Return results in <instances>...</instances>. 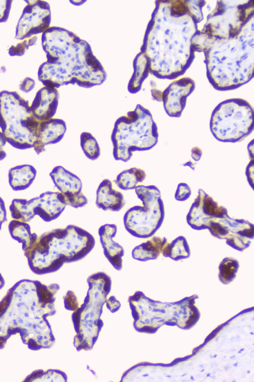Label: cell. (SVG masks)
Segmentation results:
<instances>
[{"label":"cell","instance_id":"cell-32","mask_svg":"<svg viewBox=\"0 0 254 382\" xmlns=\"http://www.w3.org/2000/svg\"><path fill=\"white\" fill-rule=\"evenodd\" d=\"M37 40V37L34 36L20 40L15 45H11L8 49V54L11 56H21L28 49L29 47L34 45Z\"/></svg>","mask_w":254,"mask_h":382},{"label":"cell","instance_id":"cell-26","mask_svg":"<svg viewBox=\"0 0 254 382\" xmlns=\"http://www.w3.org/2000/svg\"><path fill=\"white\" fill-rule=\"evenodd\" d=\"M133 72L128 85V91L132 94L138 92L142 84L149 73V65L146 56L139 52L135 57Z\"/></svg>","mask_w":254,"mask_h":382},{"label":"cell","instance_id":"cell-13","mask_svg":"<svg viewBox=\"0 0 254 382\" xmlns=\"http://www.w3.org/2000/svg\"><path fill=\"white\" fill-rule=\"evenodd\" d=\"M206 229L214 237L226 240L232 248L243 251L248 248L254 237V224L244 219L213 218L208 221Z\"/></svg>","mask_w":254,"mask_h":382},{"label":"cell","instance_id":"cell-27","mask_svg":"<svg viewBox=\"0 0 254 382\" xmlns=\"http://www.w3.org/2000/svg\"><path fill=\"white\" fill-rule=\"evenodd\" d=\"M162 254L165 258L177 261L189 258L190 256V250L186 238L183 236H179L166 243Z\"/></svg>","mask_w":254,"mask_h":382},{"label":"cell","instance_id":"cell-17","mask_svg":"<svg viewBox=\"0 0 254 382\" xmlns=\"http://www.w3.org/2000/svg\"><path fill=\"white\" fill-rule=\"evenodd\" d=\"M50 176L66 205L77 208L87 203L88 200L82 191V182L76 175L58 166L53 169Z\"/></svg>","mask_w":254,"mask_h":382},{"label":"cell","instance_id":"cell-29","mask_svg":"<svg viewBox=\"0 0 254 382\" xmlns=\"http://www.w3.org/2000/svg\"><path fill=\"white\" fill-rule=\"evenodd\" d=\"M66 374L60 370L50 369L34 371L25 378L26 382H67Z\"/></svg>","mask_w":254,"mask_h":382},{"label":"cell","instance_id":"cell-43","mask_svg":"<svg viewBox=\"0 0 254 382\" xmlns=\"http://www.w3.org/2000/svg\"><path fill=\"white\" fill-rule=\"evenodd\" d=\"M3 283H4V280L0 274V287H2V286H3V284H4Z\"/></svg>","mask_w":254,"mask_h":382},{"label":"cell","instance_id":"cell-28","mask_svg":"<svg viewBox=\"0 0 254 382\" xmlns=\"http://www.w3.org/2000/svg\"><path fill=\"white\" fill-rule=\"evenodd\" d=\"M146 177L144 170L133 167L121 172L114 182L119 188L127 191L135 189L139 183L144 181Z\"/></svg>","mask_w":254,"mask_h":382},{"label":"cell","instance_id":"cell-11","mask_svg":"<svg viewBox=\"0 0 254 382\" xmlns=\"http://www.w3.org/2000/svg\"><path fill=\"white\" fill-rule=\"evenodd\" d=\"M253 18L254 0L242 2L217 1L197 36L203 41L228 38L238 34Z\"/></svg>","mask_w":254,"mask_h":382},{"label":"cell","instance_id":"cell-18","mask_svg":"<svg viewBox=\"0 0 254 382\" xmlns=\"http://www.w3.org/2000/svg\"><path fill=\"white\" fill-rule=\"evenodd\" d=\"M128 301L135 329L140 332H151L155 326L154 303L140 291L129 296Z\"/></svg>","mask_w":254,"mask_h":382},{"label":"cell","instance_id":"cell-7","mask_svg":"<svg viewBox=\"0 0 254 382\" xmlns=\"http://www.w3.org/2000/svg\"><path fill=\"white\" fill-rule=\"evenodd\" d=\"M158 137V127L150 111L138 104L115 123L111 135L113 156L116 160L127 162L134 152L154 147Z\"/></svg>","mask_w":254,"mask_h":382},{"label":"cell","instance_id":"cell-16","mask_svg":"<svg viewBox=\"0 0 254 382\" xmlns=\"http://www.w3.org/2000/svg\"><path fill=\"white\" fill-rule=\"evenodd\" d=\"M228 215L226 207L218 202L203 190L199 189L198 194L187 215L189 226L196 230L206 229L207 224L213 218H224Z\"/></svg>","mask_w":254,"mask_h":382},{"label":"cell","instance_id":"cell-41","mask_svg":"<svg viewBox=\"0 0 254 382\" xmlns=\"http://www.w3.org/2000/svg\"><path fill=\"white\" fill-rule=\"evenodd\" d=\"M202 151L199 148L195 147L191 149V156L194 160L196 161H198L200 159Z\"/></svg>","mask_w":254,"mask_h":382},{"label":"cell","instance_id":"cell-24","mask_svg":"<svg viewBox=\"0 0 254 382\" xmlns=\"http://www.w3.org/2000/svg\"><path fill=\"white\" fill-rule=\"evenodd\" d=\"M36 174V169L31 165L16 166L10 168L8 171L9 184L13 191L25 190L32 185Z\"/></svg>","mask_w":254,"mask_h":382},{"label":"cell","instance_id":"cell-40","mask_svg":"<svg viewBox=\"0 0 254 382\" xmlns=\"http://www.w3.org/2000/svg\"><path fill=\"white\" fill-rule=\"evenodd\" d=\"M6 142L5 138L1 131H0V160L4 159L6 156V154L3 149V147Z\"/></svg>","mask_w":254,"mask_h":382},{"label":"cell","instance_id":"cell-9","mask_svg":"<svg viewBox=\"0 0 254 382\" xmlns=\"http://www.w3.org/2000/svg\"><path fill=\"white\" fill-rule=\"evenodd\" d=\"M254 109L246 100L227 99L213 109L210 120V129L218 141L236 143L244 140L254 130Z\"/></svg>","mask_w":254,"mask_h":382},{"label":"cell","instance_id":"cell-36","mask_svg":"<svg viewBox=\"0 0 254 382\" xmlns=\"http://www.w3.org/2000/svg\"><path fill=\"white\" fill-rule=\"evenodd\" d=\"M35 86V81L31 78L26 77L20 83L19 89L23 92L28 93L30 92Z\"/></svg>","mask_w":254,"mask_h":382},{"label":"cell","instance_id":"cell-10","mask_svg":"<svg viewBox=\"0 0 254 382\" xmlns=\"http://www.w3.org/2000/svg\"><path fill=\"white\" fill-rule=\"evenodd\" d=\"M142 205L129 208L124 216L126 230L138 238H149L162 225L165 216L160 191L155 186L138 185L134 189Z\"/></svg>","mask_w":254,"mask_h":382},{"label":"cell","instance_id":"cell-14","mask_svg":"<svg viewBox=\"0 0 254 382\" xmlns=\"http://www.w3.org/2000/svg\"><path fill=\"white\" fill-rule=\"evenodd\" d=\"M27 3L16 27L15 38L23 40L43 33L50 27V4L41 0H25Z\"/></svg>","mask_w":254,"mask_h":382},{"label":"cell","instance_id":"cell-4","mask_svg":"<svg viewBox=\"0 0 254 382\" xmlns=\"http://www.w3.org/2000/svg\"><path fill=\"white\" fill-rule=\"evenodd\" d=\"M200 52L205 57L208 80L216 90L237 89L253 78L254 18L236 35L204 42Z\"/></svg>","mask_w":254,"mask_h":382},{"label":"cell","instance_id":"cell-35","mask_svg":"<svg viewBox=\"0 0 254 382\" xmlns=\"http://www.w3.org/2000/svg\"><path fill=\"white\" fill-rule=\"evenodd\" d=\"M11 0H0V23L7 21L12 5Z\"/></svg>","mask_w":254,"mask_h":382},{"label":"cell","instance_id":"cell-20","mask_svg":"<svg viewBox=\"0 0 254 382\" xmlns=\"http://www.w3.org/2000/svg\"><path fill=\"white\" fill-rule=\"evenodd\" d=\"M66 130V123L62 119L53 117L40 122L33 148L37 154L41 153L45 150L47 145L60 142L63 139Z\"/></svg>","mask_w":254,"mask_h":382},{"label":"cell","instance_id":"cell-6","mask_svg":"<svg viewBox=\"0 0 254 382\" xmlns=\"http://www.w3.org/2000/svg\"><path fill=\"white\" fill-rule=\"evenodd\" d=\"M87 283L88 288L83 302L71 317L76 333L73 345L78 351L90 350L96 343L103 326L101 319L103 306L112 287L111 278L103 272L91 275Z\"/></svg>","mask_w":254,"mask_h":382},{"label":"cell","instance_id":"cell-39","mask_svg":"<svg viewBox=\"0 0 254 382\" xmlns=\"http://www.w3.org/2000/svg\"><path fill=\"white\" fill-rule=\"evenodd\" d=\"M6 219V210L4 202L0 196V230L1 228L3 223Z\"/></svg>","mask_w":254,"mask_h":382},{"label":"cell","instance_id":"cell-8","mask_svg":"<svg viewBox=\"0 0 254 382\" xmlns=\"http://www.w3.org/2000/svg\"><path fill=\"white\" fill-rule=\"evenodd\" d=\"M39 123L28 101L17 92H0V128L10 145L21 150L33 148Z\"/></svg>","mask_w":254,"mask_h":382},{"label":"cell","instance_id":"cell-34","mask_svg":"<svg viewBox=\"0 0 254 382\" xmlns=\"http://www.w3.org/2000/svg\"><path fill=\"white\" fill-rule=\"evenodd\" d=\"M64 300L65 308L67 310L74 311L79 307L77 297L71 290H68L66 293Z\"/></svg>","mask_w":254,"mask_h":382},{"label":"cell","instance_id":"cell-23","mask_svg":"<svg viewBox=\"0 0 254 382\" xmlns=\"http://www.w3.org/2000/svg\"><path fill=\"white\" fill-rule=\"evenodd\" d=\"M167 242V239L165 237L153 235L133 249L131 252L132 257L139 261L156 259L162 254L163 249Z\"/></svg>","mask_w":254,"mask_h":382},{"label":"cell","instance_id":"cell-33","mask_svg":"<svg viewBox=\"0 0 254 382\" xmlns=\"http://www.w3.org/2000/svg\"><path fill=\"white\" fill-rule=\"evenodd\" d=\"M191 193V189L189 186L186 183H181L178 185L175 193V198L177 200L184 201L189 198Z\"/></svg>","mask_w":254,"mask_h":382},{"label":"cell","instance_id":"cell-2","mask_svg":"<svg viewBox=\"0 0 254 382\" xmlns=\"http://www.w3.org/2000/svg\"><path fill=\"white\" fill-rule=\"evenodd\" d=\"M56 283L23 279L8 289L0 300V350L11 336L19 334L31 350L52 347L55 343L49 316L56 313Z\"/></svg>","mask_w":254,"mask_h":382},{"label":"cell","instance_id":"cell-30","mask_svg":"<svg viewBox=\"0 0 254 382\" xmlns=\"http://www.w3.org/2000/svg\"><path fill=\"white\" fill-rule=\"evenodd\" d=\"M239 267V262L235 258L230 257L224 258L218 268V277L220 282L224 284L232 282L236 276Z\"/></svg>","mask_w":254,"mask_h":382},{"label":"cell","instance_id":"cell-22","mask_svg":"<svg viewBox=\"0 0 254 382\" xmlns=\"http://www.w3.org/2000/svg\"><path fill=\"white\" fill-rule=\"evenodd\" d=\"M96 204L103 210L119 211L125 204L122 193L113 188L112 182L103 180L99 184L96 191Z\"/></svg>","mask_w":254,"mask_h":382},{"label":"cell","instance_id":"cell-31","mask_svg":"<svg viewBox=\"0 0 254 382\" xmlns=\"http://www.w3.org/2000/svg\"><path fill=\"white\" fill-rule=\"evenodd\" d=\"M80 145L85 155L91 160L97 159L101 151L96 138L89 132H83L80 137Z\"/></svg>","mask_w":254,"mask_h":382},{"label":"cell","instance_id":"cell-12","mask_svg":"<svg viewBox=\"0 0 254 382\" xmlns=\"http://www.w3.org/2000/svg\"><path fill=\"white\" fill-rule=\"evenodd\" d=\"M66 204L59 191H46L30 199L15 198L9 206L13 219L28 223L35 216L46 222L58 218Z\"/></svg>","mask_w":254,"mask_h":382},{"label":"cell","instance_id":"cell-38","mask_svg":"<svg viewBox=\"0 0 254 382\" xmlns=\"http://www.w3.org/2000/svg\"><path fill=\"white\" fill-rule=\"evenodd\" d=\"M253 171H254V159H251L248 166L247 167L246 170V175L248 181L251 186L253 188Z\"/></svg>","mask_w":254,"mask_h":382},{"label":"cell","instance_id":"cell-3","mask_svg":"<svg viewBox=\"0 0 254 382\" xmlns=\"http://www.w3.org/2000/svg\"><path fill=\"white\" fill-rule=\"evenodd\" d=\"M41 42L47 61L39 66L38 78L44 86L90 88L106 80V71L89 44L73 32L50 26L42 34Z\"/></svg>","mask_w":254,"mask_h":382},{"label":"cell","instance_id":"cell-25","mask_svg":"<svg viewBox=\"0 0 254 382\" xmlns=\"http://www.w3.org/2000/svg\"><path fill=\"white\" fill-rule=\"evenodd\" d=\"M8 228L11 237L21 244L23 252L29 249L38 237L37 234L32 232L30 226L27 222L12 219L10 221Z\"/></svg>","mask_w":254,"mask_h":382},{"label":"cell","instance_id":"cell-5","mask_svg":"<svg viewBox=\"0 0 254 382\" xmlns=\"http://www.w3.org/2000/svg\"><path fill=\"white\" fill-rule=\"evenodd\" d=\"M95 244L94 237L90 233L70 224L38 236L24 254L32 272L42 275L58 271L65 263L81 260Z\"/></svg>","mask_w":254,"mask_h":382},{"label":"cell","instance_id":"cell-19","mask_svg":"<svg viewBox=\"0 0 254 382\" xmlns=\"http://www.w3.org/2000/svg\"><path fill=\"white\" fill-rule=\"evenodd\" d=\"M59 99L57 89L45 86L41 88L30 105L34 117L39 122L53 118L58 108Z\"/></svg>","mask_w":254,"mask_h":382},{"label":"cell","instance_id":"cell-1","mask_svg":"<svg viewBox=\"0 0 254 382\" xmlns=\"http://www.w3.org/2000/svg\"><path fill=\"white\" fill-rule=\"evenodd\" d=\"M203 0H158L147 24L140 52L149 73L158 79L181 77L194 58L192 40L203 19Z\"/></svg>","mask_w":254,"mask_h":382},{"label":"cell","instance_id":"cell-15","mask_svg":"<svg viewBox=\"0 0 254 382\" xmlns=\"http://www.w3.org/2000/svg\"><path fill=\"white\" fill-rule=\"evenodd\" d=\"M195 88L194 81L189 77H179L163 91L152 88L153 98L162 101L167 114L170 117H179L186 106L188 97Z\"/></svg>","mask_w":254,"mask_h":382},{"label":"cell","instance_id":"cell-42","mask_svg":"<svg viewBox=\"0 0 254 382\" xmlns=\"http://www.w3.org/2000/svg\"><path fill=\"white\" fill-rule=\"evenodd\" d=\"M73 4L76 5H79L81 4H82L84 2H85V0H72L70 1Z\"/></svg>","mask_w":254,"mask_h":382},{"label":"cell","instance_id":"cell-37","mask_svg":"<svg viewBox=\"0 0 254 382\" xmlns=\"http://www.w3.org/2000/svg\"><path fill=\"white\" fill-rule=\"evenodd\" d=\"M106 305L112 312L117 311L121 306L120 302L114 296H111L106 301Z\"/></svg>","mask_w":254,"mask_h":382},{"label":"cell","instance_id":"cell-21","mask_svg":"<svg viewBox=\"0 0 254 382\" xmlns=\"http://www.w3.org/2000/svg\"><path fill=\"white\" fill-rule=\"evenodd\" d=\"M117 232V226L113 223L105 224L100 227L98 234L104 254L109 262L117 271L123 267L124 249L114 238Z\"/></svg>","mask_w":254,"mask_h":382}]
</instances>
